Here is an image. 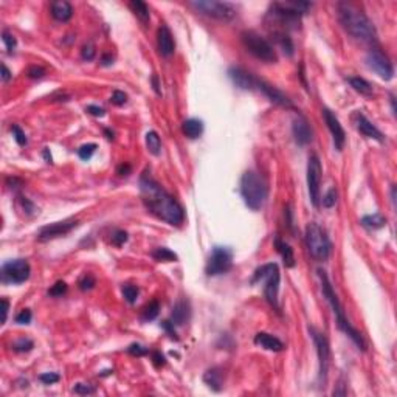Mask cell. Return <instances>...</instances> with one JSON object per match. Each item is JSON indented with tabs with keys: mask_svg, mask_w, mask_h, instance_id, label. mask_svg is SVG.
Instances as JSON below:
<instances>
[{
	"mask_svg": "<svg viewBox=\"0 0 397 397\" xmlns=\"http://www.w3.org/2000/svg\"><path fill=\"white\" fill-rule=\"evenodd\" d=\"M31 318H33V315H31V310L30 309H24L21 310L18 315H16V323L18 324H30L31 323Z\"/></svg>",
	"mask_w": 397,
	"mask_h": 397,
	"instance_id": "obj_43",
	"label": "cell"
},
{
	"mask_svg": "<svg viewBox=\"0 0 397 397\" xmlns=\"http://www.w3.org/2000/svg\"><path fill=\"white\" fill-rule=\"evenodd\" d=\"M110 101H112L115 106H124L126 101H128V95H126L124 92H121V90H115L112 93V98H110Z\"/></svg>",
	"mask_w": 397,
	"mask_h": 397,
	"instance_id": "obj_48",
	"label": "cell"
},
{
	"mask_svg": "<svg viewBox=\"0 0 397 397\" xmlns=\"http://www.w3.org/2000/svg\"><path fill=\"white\" fill-rule=\"evenodd\" d=\"M275 41L281 45V49L285 55L287 56L293 55V42L287 35L284 33V31H281V33H275Z\"/></svg>",
	"mask_w": 397,
	"mask_h": 397,
	"instance_id": "obj_32",
	"label": "cell"
},
{
	"mask_svg": "<svg viewBox=\"0 0 397 397\" xmlns=\"http://www.w3.org/2000/svg\"><path fill=\"white\" fill-rule=\"evenodd\" d=\"M138 295H140V290H138V287H135V285H132V284L123 285V296H124L126 301H128V303L134 304L137 301V298H138Z\"/></svg>",
	"mask_w": 397,
	"mask_h": 397,
	"instance_id": "obj_34",
	"label": "cell"
},
{
	"mask_svg": "<svg viewBox=\"0 0 397 397\" xmlns=\"http://www.w3.org/2000/svg\"><path fill=\"white\" fill-rule=\"evenodd\" d=\"M366 62H368V67L375 72L380 78L385 79V81H389L392 79V75H394V69H392V64L389 58L378 49H372L368 56H366Z\"/></svg>",
	"mask_w": 397,
	"mask_h": 397,
	"instance_id": "obj_13",
	"label": "cell"
},
{
	"mask_svg": "<svg viewBox=\"0 0 397 397\" xmlns=\"http://www.w3.org/2000/svg\"><path fill=\"white\" fill-rule=\"evenodd\" d=\"M162 327L169 333V337H171V338L179 340V338H177V333H176V329H174V323H172V321H163V323H162Z\"/></svg>",
	"mask_w": 397,
	"mask_h": 397,
	"instance_id": "obj_52",
	"label": "cell"
},
{
	"mask_svg": "<svg viewBox=\"0 0 397 397\" xmlns=\"http://www.w3.org/2000/svg\"><path fill=\"white\" fill-rule=\"evenodd\" d=\"M97 55V47L93 45V42H87L84 47H83V52H81V56L84 61H92Z\"/></svg>",
	"mask_w": 397,
	"mask_h": 397,
	"instance_id": "obj_42",
	"label": "cell"
},
{
	"mask_svg": "<svg viewBox=\"0 0 397 397\" xmlns=\"http://www.w3.org/2000/svg\"><path fill=\"white\" fill-rule=\"evenodd\" d=\"M337 197H338L337 189L335 188H330L329 191L326 193V196L323 197V206H324V208H332V206H335Z\"/></svg>",
	"mask_w": 397,
	"mask_h": 397,
	"instance_id": "obj_37",
	"label": "cell"
},
{
	"mask_svg": "<svg viewBox=\"0 0 397 397\" xmlns=\"http://www.w3.org/2000/svg\"><path fill=\"white\" fill-rule=\"evenodd\" d=\"M146 148L152 155H160L162 152V140L155 131H149L146 134Z\"/></svg>",
	"mask_w": 397,
	"mask_h": 397,
	"instance_id": "obj_30",
	"label": "cell"
},
{
	"mask_svg": "<svg viewBox=\"0 0 397 397\" xmlns=\"http://www.w3.org/2000/svg\"><path fill=\"white\" fill-rule=\"evenodd\" d=\"M241 39H242V44L245 49L261 61H265V62H276L278 61V56H276V52L272 47L267 39H264L261 35H258L256 31H244L241 35Z\"/></svg>",
	"mask_w": 397,
	"mask_h": 397,
	"instance_id": "obj_7",
	"label": "cell"
},
{
	"mask_svg": "<svg viewBox=\"0 0 397 397\" xmlns=\"http://www.w3.org/2000/svg\"><path fill=\"white\" fill-rule=\"evenodd\" d=\"M86 112H89V114L93 115V117H104V115H106V110H104L103 107H100V106H93V104H90V106L86 107Z\"/></svg>",
	"mask_w": 397,
	"mask_h": 397,
	"instance_id": "obj_51",
	"label": "cell"
},
{
	"mask_svg": "<svg viewBox=\"0 0 397 397\" xmlns=\"http://www.w3.org/2000/svg\"><path fill=\"white\" fill-rule=\"evenodd\" d=\"M182 132L191 140H196L202 135L203 132V123L202 120H197V118H189L186 121H183L182 124Z\"/></svg>",
	"mask_w": 397,
	"mask_h": 397,
	"instance_id": "obj_26",
	"label": "cell"
},
{
	"mask_svg": "<svg viewBox=\"0 0 397 397\" xmlns=\"http://www.w3.org/2000/svg\"><path fill=\"white\" fill-rule=\"evenodd\" d=\"M323 118H324V121L327 124V129L332 134L333 145H335L337 151H341L343 146H344V143H346V134H344L343 126L340 124L338 118L333 115L329 109H323Z\"/></svg>",
	"mask_w": 397,
	"mask_h": 397,
	"instance_id": "obj_16",
	"label": "cell"
},
{
	"mask_svg": "<svg viewBox=\"0 0 397 397\" xmlns=\"http://www.w3.org/2000/svg\"><path fill=\"white\" fill-rule=\"evenodd\" d=\"M95 151H97V145H95V143H87V145H83L78 149V155L79 158H83V160H90Z\"/></svg>",
	"mask_w": 397,
	"mask_h": 397,
	"instance_id": "obj_35",
	"label": "cell"
},
{
	"mask_svg": "<svg viewBox=\"0 0 397 397\" xmlns=\"http://www.w3.org/2000/svg\"><path fill=\"white\" fill-rule=\"evenodd\" d=\"M44 157H45L47 163H52V154L49 152V149H45V151H44Z\"/></svg>",
	"mask_w": 397,
	"mask_h": 397,
	"instance_id": "obj_59",
	"label": "cell"
},
{
	"mask_svg": "<svg viewBox=\"0 0 397 397\" xmlns=\"http://www.w3.org/2000/svg\"><path fill=\"white\" fill-rule=\"evenodd\" d=\"M306 245H307L310 256L315 261L324 262L329 259L330 250H332L330 239H329L326 230H323L318 224H315V222H310L306 227Z\"/></svg>",
	"mask_w": 397,
	"mask_h": 397,
	"instance_id": "obj_5",
	"label": "cell"
},
{
	"mask_svg": "<svg viewBox=\"0 0 397 397\" xmlns=\"http://www.w3.org/2000/svg\"><path fill=\"white\" fill-rule=\"evenodd\" d=\"M158 313H160V303L157 299H152L149 304H146V307L143 309V320L151 321L154 318H157Z\"/></svg>",
	"mask_w": 397,
	"mask_h": 397,
	"instance_id": "obj_33",
	"label": "cell"
},
{
	"mask_svg": "<svg viewBox=\"0 0 397 397\" xmlns=\"http://www.w3.org/2000/svg\"><path fill=\"white\" fill-rule=\"evenodd\" d=\"M228 75L234 86H237L242 90H253L256 86V78L247 70H244L242 67H231L228 70Z\"/></svg>",
	"mask_w": 397,
	"mask_h": 397,
	"instance_id": "obj_19",
	"label": "cell"
},
{
	"mask_svg": "<svg viewBox=\"0 0 397 397\" xmlns=\"http://www.w3.org/2000/svg\"><path fill=\"white\" fill-rule=\"evenodd\" d=\"M310 335L313 338V343L316 346V354H318V363H320V369H318V378L321 386H324L326 380H327V371H329V358H330V349L327 338L324 337V333L318 332L316 329L310 327L309 329Z\"/></svg>",
	"mask_w": 397,
	"mask_h": 397,
	"instance_id": "obj_11",
	"label": "cell"
},
{
	"mask_svg": "<svg viewBox=\"0 0 397 397\" xmlns=\"http://www.w3.org/2000/svg\"><path fill=\"white\" fill-rule=\"evenodd\" d=\"M101 64L103 66H112L114 64V58L110 56V55H103V58H101Z\"/></svg>",
	"mask_w": 397,
	"mask_h": 397,
	"instance_id": "obj_56",
	"label": "cell"
},
{
	"mask_svg": "<svg viewBox=\"0 0 397 397\" xmlns=\"http://www.w3.org/2000/svg\"><path fill=\"white\" fill-rule=\"evenodd\" d=\"M194 10L200 11L202 14L210 16V18L219 21H231L236 18L237 10L233 4L228 2H216V0H199V2H189Z\"/></svg>",
	"mask_w": 397,
	"mask_h": 397,
	"instance_id": "obj_8",
	"label": "cell"
},
{
	"mask_svg": "<svg viewBox=\"0 0 397 397\" xmlns=\"http://www.w3.org/2000/svg\"><path fill=\"white\" fill-rule=\"evenodd\" d=\"M52 16L58 22H67L73 16V7L66 0H58L52 4Z\"/></svg>",
	"mask_w": 397,
	"mask_h": 397,
	"instance_id": "obj_22",
	"label": "cell"
},
{
	"mask_svg": "<svg viewBox=\"0 0 397 397\" xmlns=\"http://www.w3.org/2000/svg\"><path fill=\"white\" fill-rule=\"evenodd\" d=\"M265 278L264 285V296L275 309H278V292H279V268L275 262L264 264L259 268H256L255 275L251 278V284H256L258 281Z\"/></svg>",
	"mask_w": 397,
	"mask_h": 397,
	"instance_id": "obj_6",
	"label": "cell"
},
{
	"mask_svg": "<svg viewBox=\"0 0 397 397\" xmlns=\"http://www.w3.org/2000/svg\"><path fill=\"white\" fill-rule=\"evenodd\" d=\"M2 41L7 45L8 53H13L16 50V47H18V41H16V38L10 33V31H4V33H2Z\"/></svg>",
	"mask_w": 397,
	"mask_h": 397,
	"instance_id": "obj_40",
	"label": "cell"
},
{
	"mask_svg": "<svg viewBox=\"0 0 397 397\" xmlns=\"http://www.w3.org/2000/svg\"><path fill=\"white\" fill-rule=\"evenodd\" d=\"M152 84H154V90L157 92V95H162V92H160V87H158V79H157V76H155V75L152 76Z\"/></svg>",
	"mask_w": 397,
	"mask_h": 397,
	"instance_id": "obj_58",
	"label": "cell"
},
{
	"mask_svg": "<svg viewBox=\"0 0 397 397\" xmlns=\"http://www.w3.org/2000/svg\"><path fill=\"white\" fill-rule=\"evenodd\" d=\"M241 194L250 210L258 211L265 203L268 188L262 176L255 171H247L241 179Z\"/></svg>",
	"mask_w": 397,
	"mask_h": 397,
	"instance_id": "obj_4",
	"label": "cell"
},
{
	"mask_svg": "<svg viewBox=\"0 0 397 397\" xmlns=\"http://www.w3.org/2000/svg\"><path fill=\"white\" fill-rule=\"evenodd\" d=\"M255 89H258V90H261L265 97L272 101V103H275V104H278V106H281V107H285V109H295V106H293V103L285 97V95L281 92V90H278L275 86H272V84H268V83H265L264 79H258L256 78V86H255Z\"/></svg>",
	"mask_w": 397,
	"mask_h": 397,
	"instance_id": "obj_15",
	"label": "cell"
},
{
	"mask_svg": "<svg viewBox=\"0 0 397 397\" xmlns=\"http://www.w3.org/2000/svg\"><path fill=\"white\" fill-rule=\"evenodd\" d=\"M11 132H13V137H14V140L18 141V145H21V146H25L27 143H28L25 132H24V131L19 128L18 124H13V126H11Z\"/></svg>",
	"mask_w": 397,
	"mask_h": 397,
	"instance_id": "obj_39",
	"label": "cell"
},
{
	"mask_svg": "<svg viewBox=\"0 0 397 397\" xmlns=\"http://www.w3.org/2000/svg\"><path fill=\"white\" fill-rule=\"evenodd\" d=\"M8 310H10V303H8V299H7V298H2V324L7 323Z\"/></svg>",
	"mask_w": 397,
	"mask_h": 397,
	"instance_id": "obj_53",
	"label": "cell"
},
{
	"mask_svg": "<svg viewBox=\"0 0 397 397\" xmlns=\"http://www.w3.org/2000/svg\"><path fill=\"white\" fill-rule=\"evenodd\" d=\"M361 225L368 230H378V228H383L386 225V217L380 213H375V214H369V216H364L361 217Z\"/></svg>",
	"mask_w": 397,
	"mask_h": 397,
	"instance_id": "obj_27",
	"label": "cell"
},
{
	"mask_svg": "<svg viewBox=\"0 0 397 397\" xmlns=\"http://www.w3.org/2000/svg\"><path fill=\"white\" fill-rule=\"evenodd\" d=\"M11 79V72L8 70V67L5 64H2V81L4 83H8Z\"/></svg>",
	"mask_w": 397,
	"mask_h": 397,
	"instance_id": "obj_55",
	"label": "cell"
},
{
	"mask_svg": "<svg viewBox=\"0 0 397 397\" xmlns=\"http://www.w3.org/2000/svg\"><path fill=\"white\" fill-rule=\"evenodd\" d=\"M321 163L316 154H312L309 157L307 163V189L310 202L315 208L320 206V185H321Z\"/></svg>",
	"mask_w": 397,
	"mask_h": 397,
	"instance_id": "obj_10",
	"label": "cell"
},
{
	"mask_svg": "<svg viewBox=\"0 0 397 397\" xmlns=\"http://www.w3.org/2000/svg\"><path fill=\"white\" fill-rule=\"evenodd\" d=\"M354 124H355V128L357 131L363 135V137H366V138H372V140H377V141H383V134L380 132L375 126L364 117L363 114L360 112H355L354 114Z\"/></svg>",
	"mask_w": 397,
	"mask_h": 397,
	"instance_id": "obj_18",
	"label": "cell"
},
{
	"mask_svg": "<svg viewBox=\"0 0 397 397\" xmlns=\"http://www.w3.org/2000/svg\"><path fill=\"white\" fill-rule=\"evenodd\" d=\"M338 18H340L343 28L351 36H354L355 39H358L361 42H366V44H375L377 42L375 27L366 18V14L361 13L352 4L341 2L338 5Z\"/></svg>",
	"mask_w": 397,
	"mask_h": 397,
	"instance_id": "obj_2",
	"label": "cell"
},
{
	"mask_svg": "<svg viewBox=\"0 0 397 397\" xmlns=\"http://www.w3.org/2000/svg\"><path fill=\"white\" fill-rule=\"evenodd\" d=\"M67 292V284L64 282V281H58L53 287L49 290V295H52V296H62Z\"/></svg>",
	"mask_w": 397,
	"mask_h": 397,
	"instance_id": "obj_44",
	"label": "cell"
},
{
	"mask_svg": "<svg viewBox=\"0 0 397 397\" xmlns=\"http://www.w3.org/2000/svg\"><path fill=\"white\" fill-rule=\"evenodd\" d=\"M152 360L155 363V366H163V364H165V355L160 354L158 351L152 352Z\"/></svg>",
	"mask_w": 397,
	"mask_h": 397,
	"instance_id": "obj_54",
	"label": "cell"
},
{
	"mask_svg": "<svg viewBox=\"0 0 397 397\" xmlns=\"http://www.w3.org/2000/svg\"><path fill=\"white\" fill-rule=\"evenodd\" d=\"M128 352L132 354V355H135V357H141V355H146L149 351H148V347H145V346H141L138 343H132L128 347Z\"/></svg>",
	"mask_w": 397,
	"mask_h": 397,
	"instance_id": "obj_45",
	"label": "cell"
},
{
	"mask_svg": "<svg viewBox=\"0 0 397 397\" xmlns=\"http://www.w3.org/2000/svg\"><path fill=\"white\" fill-rule=\"evenodd\" d=\"M292 132H293L295 141L298 143L299 146H306V145H309V143L312 141V129H310V126H309V121L303 115H298L293 120Z\"/></svg>",
	"mask_w": 397,
	"mask_h": 397,
	"instance_id": "obj_17",
	"label": "cell"
},
{
	"mask_svg": "<svg viewBox=\"0 0 397 397\" xmlns=\"http://www.w3.org/2000/svg\"><path fill=\"white\" fill-rule=\"evenodd\" d=\"M189 313H191V310H189V303L186 299H180L172 309L171 321L176 326H182L189 320Z\"/></svg>",
	"mask_w": 397,
	"mask_h": 397,
	"instance_id": "obj_23",
	"label": "cell"
},
{
	"mask_svg": "<svg viewBox=\"0 0 397 397\" xmlns=\"http://www.w3.org/2000/svg\"><path fill=\"white\" fill-rule=\"evenodd\" d=\"M347 81L355 92H358L361 95H366V97L372 95V87L366 79H363L360 76H351V78H347Z\"/></svg>",
	"mask_w": 397,
	"mask_h": 397,
	"instance_id": "obj_29",
	"label": "cell"
},
{
	"mask_svg": "<svg viewBox=\"0 0 397 397\" xmlns=\"http://www.w3.org/2000/svg\"><path fill=\"white\" fill-rule=\"evenodd\" d=\"M33 346H35V343L31 340H28V338H21V340L13 343V349L16 352H28V351L33 349Z\"/></svg>",
	"mask_w": 397,
	"mask_h": 397,
	"instance_id": "obj_36",
	"label": "cell"
},
{
	"mask_svg": "<svg viewBox=\"0 0 397 397\" xmlns=\"http://www.w3.org/2000/svg\"><path fill=\"white\" fill-rule=\"evenodd\" d=\"M73 392L87 395V394H93V392H95V389H93L92 386L86 385V383H76V385L73 386Z\"/></svg>",
	"mask_w": 397,
	"mask_h": 397,
	"instance_id": "obj_49",
	"label": "cell"
},
{
	"mask_svg": "<svg viewBox=\"0 0 397 397\" xmlns=\"http://www.w3.org/2000/svg\"><path fill=\"white\" fill-rule=\"evenodd\" d=\"M152 258L155 261H160V262H172V261H177V255L174 251H171L169 248L166 247H160V248H155L152 251Z\"/></svg>",
	"mask_w": 397,
	"mask_h": 397,
	"instance_id": "obj_31",
	"label": "cell"
},
{
	"mask_svg": "<svg viewBox=\"0 0 397 397\" xmlns=\"http://www.w3.org/2000/svg\"><path fill=\"white\" fill-rule=\"evenodd\" d=\"M30 264L25 259L8 261L2 265V279L4 282L22 284L30 278Z\"/></svg>",
	"mask_w": 397,
	"mask_h": 397,
	"instance_id": "obj_12",
	"label": "cell"
},
{
	"mask_svg": "<svg viewBox=\"0 0 397 397\" xmlns=\"http://www.w3.org/2000/svg\"><path fill=\"white\" fill-rule=\"evenodd\" d=\"M131 10L134 11V14L137 18L143 22V24H148L149 19H151V13H149V8L145 2H141V0H132L129 4Z\"/></svg>",
	"mask_w": 397,
	"mask_h": 397,
	"instance_id": "obj_28",
	"label": "cell"
},
{
	"mask_svg": "<svg viewBox=\"0 0 397 397\" xmlns=\"http://www.w3.org/2000/svg\"><path fill=\"white\" fill-rule=\"evenodd\" d=\"M131 172V165H121L120 168H118V174H121V176H128V174Z\"/></svg>",
	"mask_w": 397,
	"mask_h": 397,
	"instance_id": "obj_57",
	"label": "cell"
},
{
	"mask_svg": "<svg viewBox=\"0 0 397 397\" xmlns=\"http://www.w3.org/2000/svg\"><path fill=\"white\" fill-rule=\"evenodd\" d=\"M27 75H28V78H31V79H39V78H42V76L45 75V70H44L42 67L33 66V67H30V69H28Z\"/></svg>",
	"mask_w": 397,
	"mask_h": 397,
	"instance_id": "obj_50",
	"label": "cell"
},
{
	"mask_svg": "<svg viewBox=\"0 0 397 397\" xmlns=\"http://www.w3.org/2000/svg\"><path fill=\"white\" fill-rule=\"evenodd\" d=\"M233 265V251L228 247H214L206 262L205 272L208 276L224 275Z\"/></svg>",
	"mask_w": 397,
	"mask_h": 397,
	"instance_id": "obj_9",
	"label": "cell"
},
{
	"mask_svg": "<svg viewBox=\"0 0 397 397\" xmlns=\"http://www.w3.org/2000/svg\"><path fill=\"white\" fill-rule=\"evenodd\" d=\"M275 247L276 250L279 251V255L282 256V261H284V265L285 267H295V255H293V248L279 237H275Z\"/></svg>",
	"mask_w": 397,
	"mask_h": 397,
	"instance_id": "obj_25",
	"label": "cell"
},
{
	"mask_svg": "<svg viewBox=\"0 0 397 397\" xmlns=\"http://www.w3.org/2000/svg\"><path fill=\"white\" fill-rule=\"evenodd\" d=\"M128 233H126L124 230H115L112 233V237H110V242H112L114 245L117 247H121L124 242H128Z\"/></svg>",
	"mask_w": 397,
	"mask_h": 397,
	"instance_id": "obj_38",
	"label": "cell"
},
{
	"mask_svg": "<svg viewBox=\"0 0 397 397\" xmlns=\"http://www.w3.org/2000/svg\"><path fill=\"white\" fill-rule=\"evenodd\" d=\"M140 191L143 202L148 210L155 214L158 219L168 222L169 225H182L185 220V211L182 205L169 196L165 189L158 185L148 172H145L140 179Z\"/></svg>",
	"mask_w": 397,
	"mask_h": 397,
	"instance_id": "obj_1",
	"label": "cell"
},
{
	"mask_svg": "<svg viewBox=\"0 0 397 397\" xmlns=\"http://www.w3.org/2000/svg\"><path fill=\"white\" fill-rule=\"evenodd\" d=\"M76 227H78V220L76 219H67V220H62V222H55V224L47 225V227H44V228L39 230L38 239L41 242L50 241V239H56V237L69 234Z\"/></svg>",
	"mask_w": 397,
	"mask_h": 397,
	"instance_id": "obj_14",
	"label": "cell"
},
{
	"mask_svg": "<svg viewBox=\"0 0 397 397\" xmlns=\"http://www.w3.org/2000/svg\"><path fill=\"white\" fill-rule=\"evenodd\" d=\"M59 374H56V372H45V374H41L39 375V380L42 383H45V385H52V383H56V382H59Z\"/></svg>",
	"mask_w": 397,
	"mask_h": 397,
	"instance_id": "obj_47",
	"label": "cell"
},
{
	"mask_svg": "<svg viewBox=\"0 0 397 397\" xmlns=\"http://www.w3.org/2000/svg\"><path fill=\"white\" fill-rule=\"evenodd\" d=\"M203 382L213 391L219 392L224 388V372H222L220 368H211L203 374Z\"/></svg>",
	"mask_w": 397,
	"mask_h": 397,
	"instance_id": "obj_24",
	"label": "cell"
},
{
	"mask_svg": "<svg viewBox=\"0 0 397 397\" xmlns=\"http://www.w3.org/2000/svg\"><path fill=\"white\" fill-rule=\"evenodd\" d=\"M95 284H97L95 278L90 273H86L81 279H79V289H81V290H90V289L95 287Z\"/></svg>",
	"mask_w": 397,
	"mask_h": 397,
	"instance_id": "obj_41",
	"label": "cell"
},
{
	"mask_svg": "<svg viewBox=\"0 0 397 397\" xmlns=\"http://www.w3.org/2000/svg\"><path fill=\"white\" fill-rule=\"evenodd\" d=\"M19 202L22 203V208L25 210V214L27 216H35L38 213L36 206L33 205V202H30L27 197H19Z\"/></svg>",
	"mask_w": 397,
	"mask_h": 397,
	"instance_id": "obj_46",
	"label": "cell"
},
{
	"mask_svg": "<svg viewBox=\"0 0 397 397\" xmlns=\"http://www.w3.org/2000/svg\"><path fill=\"white\" fill-rule=\"evenodd\" d=\"M255 344L267 349V351H273V352H279L284 349V343L276 338L272 333H267V332H259L255 335Z\"/></svg>",
	"mask_w": 397,
	"mask_h": 397,
	"instance_id": "obj_21",
	"label": "cell"
},
{
	"mask_svg": "<svg viewBox=\"0 0 397 397\" xmlns=\"http://www.w3.org/2000/svg\"><path fill=\"white\" fill-rule=\"evenodd\" d=\"M318 276H320V281H321L323 295L326 296L327 303L330 304V307H332V310H333V315H335V318H337L338 327H340V329L346 333V335L358 346V349L364 351V349H366V344H364V340H363V337H361V333H360L354 326H351V323L347 321L346 315H344V310H343V306H341V303H340V299H338L335 290H333L332 284H330V281H329V278H327V275H326L324 270H321V268L318 270Z\"/></svg>",
	"mask_w": 397,
	"mask_h": 397,
	"instance_id": "obj_3",
	"label": "cell"
},
{
	"mask_svg": "<svg viewBox=\"0 0 397 397\" xmlns=\"http://www.w3.org/2000/svg\"><path fill=\"white\" fill-rule=\"evenodd\" d=\"M157 45H158V52H160L162 56L169 58L174 55V50H176V42H174L171 30L166 25H162L160 28H158Z\"/></svg>",
	"mask_w": 397,
	"mask_h": 397,
	"instance_id": "obj_20",
	"label": "cell"
}]
</instances>
